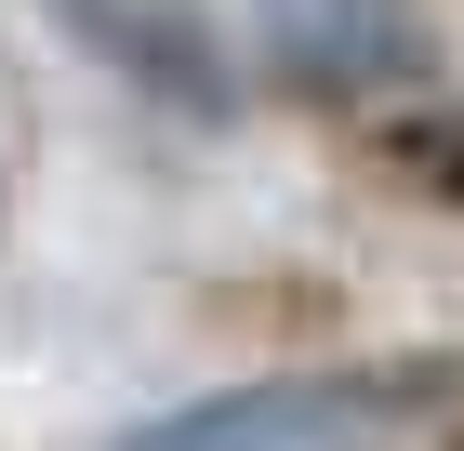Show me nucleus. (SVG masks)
Instances as JSON below:
<instances>
[{"mask_svg":"<svg viewBox=\"0 0 464 451\" xmlns=\"http://www.w3.org/2000/svg\"><path fill=\"white\" fill-rule=\"evenodd\" d=\"M425 186H438V200H464V133H438V146H425Z\"/></svg>","mask_w":464,"mask_h":451,"instance_id":"3","label":"nucleus"},{"mask_svg":"<svg viewBox=\"0 0 464 451\" xmlns=\"http://www.w3.org/2000/svg\"><path fill=\"white\" fill-rule=\"evenodd\" d=\"M120 451H464L451 358H372V372H266L226 398H186Z\"/></svg>","mask_w":464,"mask_h":451,"instance_id":"2","label":"nucleus"},{"mask_svg":"<svg viewBox=\"0 0 464 451\" xmlns=\"http://www.w3.org/2000/svg\"><path fill=\"white\" fill-rule=\"evenodd\" d=\"M0 186H14V120H0Z\"/></svg>","mask_w":464,"mask_h":451,"instance_id":"4","label":"nucleus"},{"mask_svg":"<svg viewBox=\"0 0 464 451\" xmlns=\"http://www.w3.org/2000/svg\"><path fill=\"white\" fill-rule=\"evenodd\" d=\"M120 40V67H160L186 93H305L358 106L438 67L425 0H80Z\"/></svg>","mask_w":464,"mask_h":451,"instance_id":"1","label":"nucleus"}]
</instances>
